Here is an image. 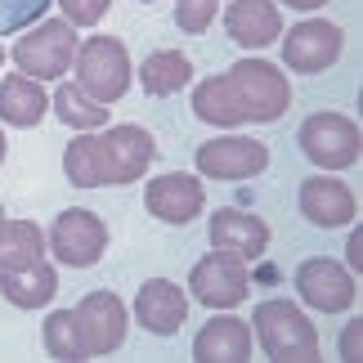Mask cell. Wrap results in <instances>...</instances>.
<instances>
[{
  "instance_id": "6da1fadb",
  "label": "cell",
  "mask_w": 363,
  "mask_h": 363,
  "mask_svg": "<svg viewBox=\"0 0 363 363\" xmlns=\"http://www.w3.org/2000/svg\"><path fill=\"white\" fill-rule=\"evenodd\" d=\"M291 108V86L274 63L242 59L225 77H211L193 90V113L206 125H242V121H278Z\"/></svg>"
},
{
  "instance_id": "7a4b0ae2",
  "label": "cell",
  "mask_w": 363,
  "mask_h": 363,
  "mask_svg": "<svg viewBox=\"0 0 363 363\" xmlns=\"http://www.w3.org/2000/svg\"><path fill=\"white\" fill-rule=\"evenodd\" d=\"M157 157V144L144 125H108V135H81L63 152V171L77 189L130 184Z\"/></svg>"
},
{
  "instance_id": "3957f363",
  "label": "cell",
  "mask_w": 363,
  "mask_h": 363,
  "mask_svg": "<svg viewBox=\"0 0 363 363\" xmlns=\"http://www.w3.org/2000/svg\"><path fill=\"white\" fill-rule=\"evenodd\" d=\"M251 323H256L260 350L269 359H278V363H314L323 354L314 323L291 301H260L256 314H251Z\"/></svg>"
},
{
  "instance_id": "277c9868",
  "label": "cell",
  "mask_w": 363,
  "mask_h": 363,
  "mask_svg": "<svg viewBox=\"0 0 363 363\" xmlns=\"http://www.w3.org/2000/svg\"><path fill=\"white\" fill-rule=\"evenodd\" d=\"M77 86L94 104H117L130 90V54L117 36H90L77 50Z\"/></svg>"
},
{
  "instance_id": "5b68a950",
  "label": "cell",
  "mask_w": 363,
  "mask_h": 363,
  "mask_svg": "<svg viewBox=\"0 0 363 363\" xmlns=\"http://www.w3.org/2000/svg\"><path fill=\"white\" fill-rule=\"evenodd\" d=\"M72 54H77L72 23L50 18V23H36L32 32L13 45V63H18V72L32 77V81H59L67 67H72Z\"/></svg>"
},
{
  "instance_id": "8992f818",
  "label": "cell",
  "mask_w": 363,
  "mask_h": 363,
  "mask_svg": "<svg viewBox=\"0 0 363 363\" xmlns=\"http://www.w3.org/2000/svg\"><path fill=\"white\" fill-rule=\"evenodd\" d=\"M296 139H301V152L318 166V171H345V166L359 162V148H363L359 125L350 117H341V113H314V117H305Z\"/></svg>"
},
{
  "instance_id": "52a82bcc",
  "label": "cell",
  "mask_w": 363,
  "mask_h": 363,
  "mask_svg": "<svg viewBox=\"0 0 363 363\" xmlns=\"http://www.w3.org/2000/svg\"><path fill=\"white\" fill-rule=\"evenodd\" d=\"M104 247H108V225L94 211H81V206L63 211L50 229V251L72 269H90L104 256Z\"/></svg>"
},
{
  "instance_id": "ba28073f",
  "label": "cell",
  "mask_w": 363,
  "mask_h": 363,
  "mask_svg": "<svg viewBox=\"0 0 363 363\" xmlns=\"http://www.w3.org/2000/svg\"><path fill=\"white\" fill-rule=\"evenodd\" d=\"M341 27L337 23H323V18H305L287 32L283 40V63L291 72H305V77H318L323 67H332L341 59Z\"/></svg>"
},
{
  "instance_id": "9c48e42d",
  "label": "cell",
  "mask_w": 363,
  "mask_h": 363,
  "mask_svg": "<svg viewBox=\"0 0 363 363\" xmlns=\"http://www.w3.org/2000/svg\"><path fill=\"white\" fill-rule=\"evenodd\" d=\"M193 162H198V171L206 179H229V184H238V179H251V175H260L264 166H269V148H264L260 139L229 135V139L202 144Z\"/></svg>"
},
{
  "instance_id": "30bf717a",
  "label": "cell",
  "mask_w": 363,
  "mask_h": 363,
  "mask_svg": "<svg viewBox=\"0 0 363 363\" xmlns=\"http://www.w3.org/2000/svg\"><path fill=\"white\" fill-rule=\"evenodd\" d=\"M296 291H301V301L310 305V310H318V314H341V310L354 305L350 269L337 264V260H328V256H314V260L301 264L296 269Z\"/></svg>"
},
{
  "instance_id": "8fae6325",
  "label": "cell",
  "mask_w": 363,
  "mask_h": 363,
  "mask_svg": "<svg viewBox=\"0 0 363 363\" xmlns=\"http://www.w3.org/2000/svg\"><path fill=\"white\" fill-rule=\"evenodd\" d=\"M189 287H193V301L211 305V310H229V305L247 301L251 278H247V264H242V260L225 256V251H211L206 260L193 264Z\"/></svg>"
},
{
  "instance_id": "7c38bea8",
  "label": "cell",
  "mask_w": 363,
  "mask_h": 363,
  "mask_svg": "<svg viewBox=\"0 0 363 363\" xmlns=\"http://www.w3.org/2000/svg\"><path fill=\"white\" fill-rule=\"evenodd\" d=\"M77 328L81 341H86V354H113L125 341V305L113 296V291H90L86 301L77 305Z\"/></svg>"
},
{
  "instance_id": "4fadbf2b",
  "label": "cell",
  "mask_w": 363,
  "mask_h": 363,
  "mask_svg": "<svg viewBox=\"0 0 363 363\" xmlns=\"http://www.w3.org/2000/svg\"><path fill=\"white\" fill-rule=\"evenodd\" d=\"M135 318L144 323V332L152 337H175L189 318V296L184 287L171 283V278H148L135 296Z\"/></svg>"
},
{
  "instance_id": "5bb4252c",
  "label": "cell",
  "mask_w": 363,
  "mask_h": 363,
  "mask_svg": "<svg viewBox=\"0 0 363 363\" xmlns=\"http://www.w3.org/2000/svg\"><path fill=\"white\" fill-rule=\"evenodd\" d=\"M211 247L225 251L233 260H256L269 247V225L251 211H238V206H225V211L211 216Z\"/></svg>"
},
{
  "instance_id": "9a60e30c",
  "label": "cell",
  "mask_w": 363,
  "mask_h": 363,
  "mask_svg": "<svg viewBox=\"0 0 363 363\" xmlns=\"http://www.w3.org/2000/svg\"><path fill=\"white\" fill-rule=\"evenodd\" d=\"M144 202H148V211L157 216L162 225H189V220L202 211L206 193H202V179H193V175L179 171V175H157V179H148Z\"/></svg>"
},
{
  "instance_id": "2e32d148",
  "label": "cell",
  "mask_w": 363,
  "mask_h": 363,
  "mask_svg": "<svg viewBox=\"0 0 363 363\" xmlns=\"http://www.w3.org/2000/svg\"><path fill=\"white\" fill-rule=\"evenodd\" d=\"M225 27L229 36L247 50H264L283 36V13H278L274 0H233L225 9Z\"/></svg>"
},
{
  "instance_id": "e0dca14e",
  "label": "cell",
  "mask_w": 363,
  "mask_h": 363,
  "mask_svg": "<svg viewBox=\"0 0 363 363\" xmlns=\"http://www.w3.org/2000/svg\"><path fill=\"white\" fill-rule=\"evenodd\" d=\"M301 216L318 229H341L354 220V193L341 184V179H305L301 184Z\"/></svg>"
},
{
  "instance_id": "ac0fdd59",
  "label": "cell",
  "mask_w": 363,
  "mask_h": 363,
  "mask_svg": "<svg viewBox=\"0 0 363 363\" xmlns=\"http://www.w3.org/2000/svg\"><path fill=\"white\" fill-rule=\"evenodd\" d=\"M193 359L198 363H242L251 359V328L242 318H211L198 341H193Z\"/></svg>"
},
{
  "instance_id": "d6986e66",
  "label": "cell",
  "mask_w": 363,
  "mask_h": 363,
  "mask_svg": "<svg viewBox=\"0 0 363 363\" xmlns=\"http://www.w3.org/2000/svg\"><path fill=\"white\" fill-rule=\"evenodd\" d=\"M54 291H59V274L45 260L23 264V269H0V296L18 310H40L54 301Z\"/></svg>"
},
{
  "instance_id": "ffe728a7",
  "label": "cell",
  "mask_w": 363,
  "mask_h": 363,
  "mask_svg": "<svg viewBox=\"0 0 363 363\" xmlns=\"http://www.w3.org/2000/svg\"><path fill=\"white\" fill-rule=\"evenodd\" d=\"M45 108H50V94L40 90V81L23 77V72L0 81V121L27 130V125H36L40 117H45Z\"/></svg>"
},
{
  "instance_id": "44dd1931",
  "label": "cell",
  "mask_w": 363,
  "mask_h": 363,
  "mask_svg": "<svg viewBox=\"0 0 363 363\" xmlns=\"http://www.w3.org/2000/svg\"><path fill=\"white\" fill-rule=\"evenodd\" d=\"M189 77H193V63L179 50H157V54H148V59H144V67H139L144 94H157V99L179 94V90L189 86Z\"/></svg>"
},
{
  "instance_id": "7402d4cb",
  "label": "cell",
  "mask_w": 363,
  "mask_h": 363,
  "mask_svg": "<svg viewBox=\"0 0 363 363\" xmlns=\"http://www.w3.org/2000/svg\"><path fill=\"white\" fill-rule=\"evenodd\" d=\"M36 260H45V233L32 220H5L0 225V269H23Z\"/></svg>"
},
{
  "instance_id": "603a6c76",
  "label": "cell",
  "mask_w": 363,
  "mask_h": 363,
  "mask_svg": "<svg viewBox=\"0 0 363 363\" xmlns=\"http://www.w3.org/2000/svg\"><path fill=\"white\" fill-rule=\"evenodd\" d=\"M50 108L59 113L63 125H72V130H99V125L108 121V104H94L81 86H59L54 90Z\"/></svg>"
},
{
  "instance_id": "cb8c5ba5",
  "label": "cell",
  "mask_w": 363,
  "mask_h": 363,
  "mask_svg": "<svg viewBox=\"0 0 363 363\" xmlns=\"http://www.w3.org/2000/svg\"><path fill=\"white\" fill-rule=\"evenodd\" d=\"M45 350L63 363H77V359H90L86 354V341H81V328H77V314L72 310H54L45 318Z\"/></svg>"
},
{
  "instance_id": "d4e9b609",
  "label": "cell",
  "mask_w": 363,
  "mask_h": 363,
  "mask_svg": "<svg viewBox=\"0 0 363 363\" xmlns=\"http://www.w3.org/2000/svg\"><path fill=\"white\" fill-rule=\"evenodd\" d=\"M54 0H0V36L23 32V27H36L40 13H45Z\"/></svg>"
},
{
  "instance_id": "484cf974",
  "label": "cell",
  "mask_w": 363,
  "mask_h": 363,
  "mask_svg": "<svg viewBox=\"0 0 363 363\" xmlns=\"http://www.w3.org/2000/svg\"><path fill=\"white\" fill-rule=\"evenodd\" d=\"M216 5L220 0H175V27L189 36H202L216 23Z\"/></svg>"
},
{
  "instance_id": "4316f807",
  "label": "cell",
  "mask_w": 363,
  "mask_h": 363,
  "mask_svg": "<svg viewBox=\"0 0 363 363\" xmlns=\"http://www.w3.org/2000/svg\"><path fill=\"white\" fill-rule=\"evenodd\" d=\"M59 5H63V18L72 23V27H94L108 13L113 0H59Z\"/></svg>"
},
{
  "instance_id": "83f0119b",
  "label": "cell",
  "mask_w": 363,
  "mask_h": 363,
  "mask_svg": "<svg viewBox=\"0 0 363 363\" xmlns=\"http://www.w3.org/2000/svg\"><path fill=\"white\" fill-rule=\"evenodd\" d=\"M359 354H363V318L345 323V332H341V359H359Z\"/></svg>"
},
{
  "instance_id": "f1b7e54d",
  "label": "cell",
  "mask_w": 363,
  "mask_h": 363,
  "mask_svg": "<svg viewBox=\"0 0 363 363\" xmlns=\"http://www.w3.org/2000/svg\"><path fill=\"white\" fill-rule=\"evenodd\" d=\"M345 256H350L354 269H363V229H354V233H350V242H345Z\"/></svg>"
},
{
  "instance_id": "f546056e",
  "label": "cell",
  "mask_w": 363,
  "mask_h": 363,
  "mask_svg": "<svg viewBox=\"0 0 363 363\" xmlns=\"http://www.w3.org/2000/svg\"><path fill=\"white\" fill-rule=\"evenodd\" d=\"M287 5H291V9H318L323 0H287Z\"/></svg>"
},
{
  "instance_id": "4dcf8cb0",
  "label": "cell",
  "mask_w": 363,
  "mask_h": 363,
  "mask_svg": "<svg viewBox=\"0 0 363 363\" xmlns=\"http://www.w3.org/2000/svg\"><path fill=\"white\" fill-rule=\"evenodd\" d=\"M0 162H5V130H0Z\"/></svg>"
},
{
  "instance_id": "1f68e13d",
  "label": "cell",
  "mask_w": 363,
  "mask_h": 363,
  "mask_svg": "<svg viewBox=\"0 0 363 363\" xmlns=\"http://www.w3.org/2000/svg\"><path fill=\"white\" fill-rule=\"evenodd\" d=\"M0 225H5V206H0Z\"/></svg>"
},
{
  "instance_id": "d6a6232c",
  "label": "cell",
  "mask_w": 363,
  "mask_h": 363,
  "mask_svg": "<svg viewBox=\"0 0 363 363\" xmlns=\"http://www.w3.org/2000/svg\"><path fill=\"white\" fill-rule=\"evenodd\" d=\"M0 59H5V50H0Z\"/></svg>"
},
{
  "instance_id": "836d02e7",
  "label": "cell",
  "mask_w": 363,
  "mask_h": 363,
  "mask_svg": "<svg viewBox=\"0 0 363 363\" xmlns=\"http://www.w3.org/2000/svg\"><path fill=\"white\" fill-rule=\"evenodd\" d=\"M144 5H152V0H144Z\"/></svg>"
}]
</instances>
